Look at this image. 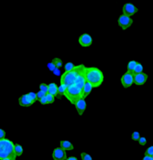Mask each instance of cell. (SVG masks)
Segmentation results:
<instances>
[{
    "label": "cell",
    "instance_id": "obj_6",
    "mask_svg": "<svg viewBox=\"0 0 153 160\" xmlns=\"http://www.w3.org/2000/svg\"><path fill=\"white\" fill-rule=\"evenodd\" d=\"M123 15L125 16H127V17H130L135 15V14L138 11V9L136 6H134L133 4L131 3H126L123 6Z\"/></svg>",
    "mask_w": 153,
    "mask_h": 160
},
{
    "label": "cell",
    "instance_id": "obj_11",
    "mask_svg": "<svg viewBox=\"0 0 153 160\" xmlns=\"http://www.w3.org/2000/svg\"><path fill=\"white\" fill-rule=\"evenodd\" d=\"M75 108H76V111L78 112L79 115H83V114L85 112V109H86V102H85V99L81 98L80 100H79L76 103H75Z\"/></svg>",
    "mask_w": 153,
    "mask_h": 160
},
{
    "label": "cell",
    "instance_id": "obj_31",
    "mask_svg": "<svg viewBox=\"0 0 153 160\" xmlns=\"http://www.w3.org/2000/svg\"><path fill=\"white\" fill-rule=\"evenodd\" d=\"M48 68H49V70H50V72H54L55 70H56L57 68H56V66H55L52 62H50L49 64H48Z\"/></svg>",
    "mask_w": 153,
    "mask_h": 160
},
{
    "label": "cell",
    "instance_id": "obj_25",
    "mask_svg": "<svg viewBox=\"0 0 153 160\" xmlns=\"http://www.w3.org/2000/svg\"><path fill=\"white\" fill-rule=\"evenodd\" d=\"M81 158H82V160H93V158H92V157L90 156V155H88L85 152H83L81 154Z\"/></svg>",
    "mask_w": 153,
    "mask_h": 160
},
{
    "label": "cell",
    "instance_id": "obj_16",
    "mask_svg": "<svg viewBox=\"0 0 153 160\" xmlns=\"http://www.w3.org/2000/svg\"><path fill=\"white\" fill-rule=\"evenodd\" d=\"M58 89H59V87L56 85V83H54V82L50 83L49 84V92H48V93H49V94L53 95L54 97H57L58 96Z\"/></svg>",
    "mask_w": 153,
    "mask_h": 160
},
{
    "label": "cell",
    "instance_id": "obj_5",
    "mask_svg": "<svg viewBox=\"0 0 153 160\" xmlns=\"http://www.w3.org/2000/svg\"><path fill=\"white\" fill-rule=\"evenodd\" d=\"M117 23L119 27H121L123 30H126L127 29H128L129 27L132 25L133 23V19L130 17L125 16V15H121L117 19Z\"/></svg>",
    "mask_w": 153,
    "mask_h": 160
},
{
    "label": "cell",
    "instance_id": "obj_2",
    "mask_svg": "<svg viewBox=\"0 0 153 160\" xmlns=\"http://www.w3.org/2000/svg\"><path fill=\"white\" fill-rule=\"evenodd\" d=\"M85 76L87 82H89L94 88H98L104 82V74L102 70L95 67H89L85 69Z\"/></svg>",
    "mask_w": 153,
    "mask_h": 160
},
{
    "label": "cell",
    "instance_id": "obj_17",
    "mask_svg": "<svg viewBox=\"0 0 153 160\" xmlns=\"http://www.w3.org/2000/svg\"><path fill=\"white\" fill-rule=\"evenodd\" d=\"M137 64H138V62H136V60H130V62L127 63V72H130L133 74V72H134V70H135Z\"/></svg>",
    "mask_w": 153,
    "mask_h": 160
},
{
    "label": "cell",
    "instance_id": "obj_38",
    "mask_svg": "<svg viewBox=\"0 0 153 160\" xmlns=\"http://www.w3.org/2000/svg\"></svg>",
    "mask_w": 153,
    "mask_h": 160
},
{
    "label": "cell",
    "instance_id": "obj_32",
    "mask_svg": "<svg viewBox=\"0 0 153 160\" xmlns=\"http://www.w3.org/2000/svg\"><path fill=\"white\" fill-rule=\"evenodd\" d=\"M6 137V132L3 129H0V139H5Z\"/></svg>",
    "mask_w": 153,
    "mask_h": 160
},
{
    "label": "cell",
    "instance_id": "obj_12",
    "mask_svg": "<svg viewBox=\"0 0 153 160\" xmlns=\"http://www.w3.org/2000/svg\"><path fill=\"white\" fill-rule=\"evenodd\" d=\"M18 103H19L20 106H23V107H30V105L33 104V103L31 102V101L30 100L28 94H24L20 96L19 99H18Z\"/></svg>",
    "mask_w": 153,
    "mask_h": 160
},
{
    "label": "cell",
    "instance_id": "obj_14",
    "mask_svg": "<svg viewBox=\"0 0 153 160\" xmlns=\"http://www.w3.org/2000/svg\"><path fill=\"white\" fill-rule=\"evenodd\" d=\"M93 88H94V87H93L89 82H86V83L85 84V86H83V95H82V98L85 99L91 93Z\"/></svg>",
    "mask_w": 153,
    "mask_h": 160
},
{
    "label": "cell",
    "instance_id": "obj_35",
    "mask_svg": "<svg viewBox=\"0 0 153 160\" xmlns=\"http://www.w3.org/2000/svg\"><path fill=\"white\" fill-rule=\"evenodd\" d=\"M53 73H54L55 75H56V76H59V75L61 74V73H60V70H59V69H58V68H57L56 70H54V72H53Z\"/></svg>",
    "mask_w": 153,
    "mask_h": 160
},
{
    "label": "cell",
    "instance_id": "obj_3",
    "mask_svg": "<svg viewBox=\"0 0 153 160\" xmlns=\"http://www.w3.org/2000/svg\"><path fill=\"white\" fill-rule=\"evenodd\" d=\"M11 158L16 160L17 155L15 153V144L8 139H0V159Z\"/></svg>",
    "mask_w": 153,
    "mask_h": 160
},
{
    "label": "cell",
    "instance_id": "obj_15",
    "mask_svg": "<svg viewBox=\"0 0 153 160\" xmlns=\"http://www.w3.org/2000/svg\"><path fill=\"white\" fill-rule=\"evenodd\" d=\"M60 145L62 149H64L65 151H70V150L73 149V145L70 142V141H67V140H62L60 142Z\"/></svg>",
    "mask_w": 153,
    "mask_h": 160
},
{
    "label": "cell",
    "instance_id": "obj_39",
    "mask_svg": "<svg viewBox=\"0 0 153 160\" xmlns=\"http://www.w3.org/2000/svg\"><path fill=\"white\" fill-rule=\"evenodd\" d=\"M66 160H67V159H66Z\"/></svg>",
    "mask_w": 153,
    "mask_h": 160
},
{
    "label": "cell",
    "instance_id": "obj_30",
    "mask_svg": "<svg viewBox=\"0 0 153 160\" xmlns=\"http://www.w3.org/2000/svg\"><path fill=\"white\" fill-rule=\"evenodd\" d=\"M138 143H140V145H145L147 144V139L146 137H144V136H140V140H138Z\"/></svg>",
    "mask_w": 153,
    "mask_h": 160
},
{
    "label": "cell",
    "instance_id": "obj_8",
    "mask_svg": "<svg viewBox=\"0 0 153 160\" xmlns=\"http://www.w3.org/2000/svg\"><path fill=\"white\" fill-rule=\"evenodd\" d=\"M52 158L54 160H66V151L62 147H56L52 152Z\"/></svg>",
    "mask_w": 153,
    "mask_h": 160
},
{
    "label": "cell",
    "instance_id": "obj_29",
    "mask_svg": "<svg viewBox=\"0 0 153 160\" xmlns=\"http://www.w3.org/2000/svg\"><path fill=\"white\" fill-rule=\"evenodd\" d=\"M145 156H150V157H153V145L150 147L146 150L145 152Z\"/></svg>",
    "mask_w": 153,
    "mask_h": 160
},
{
    "label": "cell",
    "instance_id": "obj_23",
    "mask_svg": "<svg viewBox=\"0 0 153 160\" xmlns=\"http://www.w3.org/2000/svg\"><path fill=\"white\" fill-rule=\"evenodd\" d=\"M75 68V65L73 64L72 62H67L64 66V70H65V72H71L73 69Z\"/></svg>",
    "mask_w": 153,
    "mask_h": 160
},
{
    "label": "cell",
    "instance_id": "obj_1",
    "mask_svg": "<svg viewBox=\"0 0 153 160\" xmlns=\"http://www.w3.org/2000/svg\"><path fill=\"white\" fill-rule=\"evenodd\" d=\"M85 67L83 64H80L75 66V68L71 72H65L61 76V84H63L67 87L74 85L76 78L85 72Z\"/></svg>",
    "mask_w": 153,
    "mask_h": 160
},
{
    "label": "cell",
    "instance_id": "obj_20",
    "mask_svg": "<svg viewBox=\"0 0 153 160\" xmlns=\"http://www.w3.org/2000/svg\"><path fill=\"white\" fill-rule=\"evenodd\" d=\"M28 96H29L30 100L31 101L32 103H35L37 101H38V97H37V92H30L29 93H27Z\"/></svg>",
    "mask_w": 153,
    "mask_h": 160
},
{
    "label": "cell",
    "instance_id": "obj_22",
    "mask_svg": "<svg viewBox=\"0 0 153 160\" xmlns=\"http://www.w3.org/2000/svg\"><path fill=\"white\" fill-rule=\"evenodd\" d=\"M55 66H56V68L60 69V68H62V60L61 59H59V58H54L52 60V62Z\"/></svg>",
    "mask_w": 153,
    "mask_h": 160
},
{
    "label": "cell",
    "instance_id": "obj_27",
    "mask_svg": "<svg viewBox=\"0 0 153 160\" xmlns=\"http://www.w3.org/2000/svg\"><path fill=\"white\" fill-rule=\"evenodd\" d=\"M140 138V135L138 132H134V133L132 134V135H131V139L134 140V141H138Z\"/></svg>",
    "mask_w": 153,
    "mask_h": 160
},
{
    "label": "cell",
    "instance_id": "obj_37",
    "mask_svg": "<svg viewBox=\"0 0 153 160\" xmlns=\"http://www.w3.org/2000/svg\"><path fill=\"white\" fill-rule=\"evenodd\" d=\"M0 160H12L11 158H4V159H0Z\"/></svg>",
    "mask_w": 153,
    "mask_h": 160
},
{
    "label": "cell",
    "instance_id": "obj_13",
    "mask_svg": "<svg viewBox=\"0 0 153 160\" xmlns=\"http://www.w3.org/2000/svg\"><path fill=\"white\" fill-rule=\"evenodd\" d=\"M85 83H86L85 76V73H83V74H81V75H79V76L76 78L74 85L77 86L78 88L83 89V86H85Z\"/></svg>",
    "mask_w": 153,
    "mask_h": 160
},
{
    "label": "cell",
    "instance_id": "obj_34",
    "mask_svg": "<svg viewBox=\"0 0 153 160\" xmlns=\"http://www.w3.org/2000/svg\"><path fill=\"white\" fill-rule=\"evenodd\" d=\"M143 160H153V157H150V156H144Z\"/></svg>",
    "mask_w": 153,
    "mask_h": 160
},
{
    "label": "cell",
    "instance_id": "obj_19",
    "mask_svg": "<svg viewBox=\"0 0 153 160\" xmlns=\"http://www.w3.org/2000/svg\"><path fill=\"white\" fill-rule=\"evenodd\" d=\"M15 153L17 157H20L23 154V147L19 144H15Z\"/></svg>",
    "mask_w": 153,
    "mask_h": 160
},
{
    "label": "cell",
    "instance_id": "obj_10",
    "mask_svg": "<svg viewBox=\"0 0 153 160\" xmlns=\"http://www.w3.org/2000/svg\"><path fill=\"white\" fill-rule=\"evenodd\" d=\"M148 80V75L144 72L140 73V74H135L134 75V83L136 85L141 86L143 84H145V82Z\"/></svg>",
    "mask_w": 153,
    "mask_h": 160
},
{
    "label": "cell",
    "instance_id": "obj_36",
    "mask_svg": "<svg viewBox=\"0 0 153 160\" xmlns=\"http://www.w3.org/2000/svg\"><path fill=\"white\" fill-rule=\"evenodd\" d=\"M67 160H78L75 157H68Z\"/></svg>",
    "mask_w": 153,
    "mask_h": 160
},
{
    "label": "cell",
    "instance_id": "obj_4",
    "mask_svg": "<svg viewBox=\"0 0 153 160\" xmlns=\"http://www.w3.org/2000/svg\"><path fill=\"white\" fill-rule=\"evenodd\" d=\"M83 95V89L78 88L75 85H72L67 88V90L65 92V96L67 98V100L70 102L72 104H74L80 100Z\"/></svg>",
    "mask_w": 153,
    "mask_h": 160
},
{
    "label": "cell",
    "instance_id": "obj_28",
    "mask_svg": "<svg viewBox=\"0 0 153 160\" xmlns=\"http://www.w3.org/2000/svg\"><path fill=\"white\" fill-rule=\"evenodd\" d=\"M46 94H47L46 92H44L42 91H39L38 92H37V97H38V101H40L42 98H44L46 96Z\"/></svg>",
    "mask_w": 153,
    "mask_h": 160
},
{
    "label": "cell",
    "instance_id": "obj_18",
    "mask_svg": "<svg viewBox=\"0 0 153 160\" xmlns=\"http://www.w3.org/2000/svg\"><path fill=\"white\" fill-rule=\"evenodd\" d=\"M67 88H68L67 86L63 85V84H61V85L59 86V89H58V96H57V98L61 99L62 95L65 94V92L67 90Z\"/></svg>",
    "mask_w": 153,
    "mask_h": 160
},
{
    "label": "cell",
    "instance_id": "obj_7",
    "mask_svg": "<svg viewBox=\"0 0 153 160\" xmlns=\"http://www.w3.org/2000/svg\"><path fill=\"white\" fill-rule=\"evenodd\" d=\"M134 83V74L126 72L121 77V84L124 88H129Z\"/></svg>",
    "mask_w": 153,
    "mask_h": 160
},
{
    "label": "cell",
    "instance_id": "obj_9",
    "mask_svg": "<svg viewBox=\"0 0 153 160\" xmlns=\"http://www.w3.org/2000/svg\"><path fill=\"white\" fill-rule=\"evenodd\" d=\"M79 44H80L82 47H85V48H87V47H90L93 44V39L92 37L87 34V33H85V34H82L80 37H79Z\"/></svg>",
    "mask_w": 153,
    "mask_h": 160
},
{
    "label": "cell",
    "instance_id": "obj_26",
    "mask_svg": "<svg viewBox=\"0 0 153 160\" xmlns=\"http://www.w3.org/2000/svg\"><path fill=\"white\" fill-rule=\"evenodd\" d=\"M46 98H47V101H48V104H50V103H53L55 101V97L52 94H49L47 93L46 94Z\"/></svg>",
    "mask_w": 153,
    "mask_h": 160
},
{
    "label": "cell",
    "instance_id": "obj_24",
    "mask_svg": "<svg viewBox=\"0 0 153 160\" xmlns=\"http://www.w3.org/2000/svg\"><path fill=\"white\" fill-rule=\"evenodd\" d=\"M40 91H42L46 93H48L49 92V84L46 83H40Z\"/></svg>",
    "mask_w": 153,
    "mask_h": 160
},
{
    "label": "cell",
    "instance_id": "obj_21",
    "mask_svg": "<svg viewBox=\"0 0 153 160\" xmlns=\"http://www.w3.org/2000/svg\"><path fill=\"white\" fill-rule=\"evenodd\" d=\"M142 72H143V66H142L141 63L138 62L136 68H135V70H134V72H133V74L135 75V74H140V73H142Z\"/></svg>",
    "mask_w": 153,
    "mask_h": 160
},
{
    "label": "cell",
    "instance_id": "obj_33",
    "mask_svg": "<svg viewBox=\"0 0 153 160\" xmlns=\"http://www.w3.org/2000/svg\"><path fill=\"white\" fill-rule=\"evenodd\" d=\"M39 102L41 103V104H43V105H45V104H48V101H47V98H46V96H45L44 98L41 99V100H40Z\"/></svg>",
    "mask_w": 153,
    "mask_h": 160
}]
</instances>
